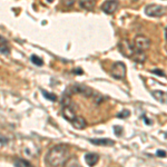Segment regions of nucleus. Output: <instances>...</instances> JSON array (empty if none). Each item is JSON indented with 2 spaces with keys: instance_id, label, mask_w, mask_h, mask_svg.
Listing matches in <instances>:
<instances>
[{
  "instance_id": "a211bd4d",
  "label": "nucleus",
  "mask_w": 167,
  "mask_h": 167,
  "mask_svg": "<svg viewBox=\"0 0 167 167\" xmlns=\"http://www.w3.org/2000/svg\"><path fill=\"white\" fill-rule=\"evenodd\" d=\"M153 73H155V75H158V76H162V77H165V73L163 70H159V69H154L153 70Z\"/></svg>"
},
{
  "instance_id": "aec40b11",
  "label": "nucleus",
  "mask_w": 167,
  "mask_h": 167,
  "mask_svg": "<svg viewBox=\"0 0 167 167\" xmlns=\"http://www.w3.org/2000/svg\"><path fill=\"white\" fill-rule=\"evenodd\" d=\"M157 156L166 157V153H165V150H157Z\"/></svg>"
},
{
  "instance_id": "4468645a",
  "label": "nucleus",
  "mask_w": 167,
  "mask_h": 167,
  "mask_svg": "<svg viewBox=\"0 0 167 167\" xmlns=\"http://www.w3.org/2000/svg\"><path fill=\"white\" fill-rule=\"evenodd\" d=\"M15 166L16 167H33L27 160H23V159H17L16 163H15Z\"/></svg>"
},
{
  "instance_id": "dca6fc26",
  "label": "nucleus",
  "mask_w": 167,
  "mask_h": 167,
  "mask_svg": "<svg viewBox=\"0 0 167 167\" xmlns=\"http://www.w3.org/2000/svg\"><path fill=\"white\" fill-rule=\"evenodd\" d=\"M41 93H42V95H43V96H45L47 99H49V100L55 102V100L57 99V97H56V96H55L53 94H49V93H47V92H46V90H43V89L41 90Z\"/></svg>"
},
{
  "instance_id": "f03ea898",
  "label": "nucleus",
  "mask_w": 167,
  "mask_h": 167,
  "mask_svg": "<svg viewBox=\"0 0 167 167\" xmlns=\"http://www.w3.org/2000/svg\"><path fill=\"white\" fill-rule=\"evenodd\" d=\"M119 50L127 58H129V59H132V60H134L138 63H143L146 60L145 52L137 50L135 46H133L128 40H123L119 43Z\"/></svg>"
},
{
  "instance_id": "20e7f679",
  "label": "nucleus",
  "mask_w": 167,
  "mask_h": 167,
  "mask_svg": "<svg viewBox=\"0 0 167 167\" xmlns=\"http://www.w3.org/2000/svg\"><path fill=\"white\" fill-rule=\"evenodd\" d=\"M165 12H166V8L156 3L148 5L145 8V13L149 17H162L165 15Z\"/></svg>"
},
{
  "instance_id": "9d476101",
  "label": "nucleus",
  "mask_w": 167,
  "mask_h": 167,
  "mask_svg": "<svg viewBox=\"0 0 167 167\" xmlns=\"http://www.w3.org/2000/svg\"><path fill=\"white\" fill-rule=\"evenodd\" d=\"M152 95L154 96V98L156 100L163 103V104H167V93L162 92V90H153Z\"/></svg>"
},
{
  "instance_id": "f8f14e48",
  "label": "nucleus",
  "mask_w": 167,
  "mask_h": 167,
  "mask_svg": "<svg viewBox=\"0 0 167 167\" xmlns=\"http://www.w3.org/2000/svg\"><path fill=\"white\" fill-rule=\"evenodd\" d=\"M63 167H83V166H81V164L79 163V160L76 157H71V158H69L65 163Z\"/></svg>"
},
{
  "instance_id": "7ed1b4c3",
  "label": "nucleus",
  "mask_w": 167,
  "mask_h": 167,
  "mask_svg": "<svg viewBox=\"0 0 167 167\" xmlns=\"http://www.w3.org/2000/svg\"><path fill=\"white\" fill-rule=\"evenodd\" d=\"M126 73H127L126 65L122 61H117L112 66L110 73L116 79H124L126 77Z\"/></svg>"
},
{
  "instance_id": "f257e3e1",
  "label": "nucleus",
  "mask_w": 167,
  "mask_h": 167,
  "mask_svg": "<svg viewBox=\"0 0 167 167\" xmlns=\"http://www.w3.org/2000/svg\"><path fill=\"white\" fill-rule=\"evenodd\" d=\"M70 149L65 144L56 145L48 150L45 157V162L50 167H59L65 165V163L70 158Z\"/></svg>"
},
{
  "instance_id": "423d86ee",
  "label": "nucleus",
  "mask_w": 167,
  "mask_h": 167,
  "mask_svg": "<svg viewBox=\"0 0 167 167\" xmlns=\"http://www.w3.org/2000/svg\"><path fill=\"white\" fill-rule=\"evenodd\" d=\"M117 8H118V2L117 1H106L103 3V6H102V9L104 11L105 13H107V15H112V13H114L116 10H117Z\"/></svg>"
},
{
  "instance_id": "412c9836",
  "label": "nucleus",
  "mask_w": 167,
  "mask_h": 167,
  "mask_svg": "<svg viewBox=\"0 0 167 167\" xmlns=\"http://www.w3.org/2000/svg\"><path fill=\"white\" fill-rule=\"evenodd\" d=\"M165 36H166V40H167V28H166V30H165Z\"/></svg>"
},
{
  "instance_id": "0eeeda50",
  "label": "nucleus",
  "mask_w": 167,
  "mask_h": 167,
  "mask_svg": "<svg viewBox=\"0 0 167 167\" xmlns=\"http://www.w3.org/2000/svg\"><path fill=\"white\" fill-rule=\"evenodd\" d=\"M63 116L67 119V120H69L70 123L73 122V119L77 117V115H76V113H75V110H73V107H70L69 105L68 106H63Z\"/></svg>"
},
{
  "instance_id": "2eb2a0df",
  "label": "nucleus",
  "mask_w": 167,
  "mask_h": 167,
  "mask_svg": "<svg viewBox=\"0 0 167 167\" xmlns=\"http://www.w3.org/2000/svg\"><path fill=\"white\" fill-rule=\"evenodd\" d=\"M30 59H31L32 63H35V65H37V66H41L42 63H43V61H42L41 58H39L38 56H35V55H33V56H31V58H30Z\"/></svg>"
},
{
  "instance_id": "9b49d317",
  "label": "nucleus",
  "mask_w": 167,
  "mask_h": 167,
  "mask_svg": "<svg viewBox=\"0 0 167 167\" xmlns=\"http://www.w3.org/2000/svg\"><path fill=\"white\" fill-rule=\"evenodd\" d=\"M71 124H73V127L77 128V129H84V128L87 126V123H86L85 118L81 117V116H77L73 122H71Z\"/></svg>"
},
{
  "instance_id": "ddd939ff",
  "label": "nucleus",
  "mask_w": 167,
  "mask_h": 167,
  "mask_svg": "<svg viewBox=\"0 0 167 167\" xmlns=\"http://www.w3.org/2000/svg\"><path fill=\"white\" fill-rule=\"evenodd\" d=\"M79 6L85 10H92L95 7V1H79Z\"/></svg>"
},
{
  "instance_id": "f3484780",
  "label": "nucleus",
  "mask_w": 167,
  "mask_h": 167,
  "mask_svg": "<svg viewBox=\"0 0 167 167\" xmlns=\"http://www.w3.org/2000/svg\"><path fill=\"white\" fill-rule=\"evenodd\" d=\"M0 51L3 52V53H8L9 52V49H8V47H7L6 43L5 45H0Z\"/></svg>"
},
{
  "instance_id": "6ab92c4d",
  "label": "nucleus",
  "mask_w": 167,
  "mask_h": 167,
  "mask_svg": "<svg viewBox=\"0 0 167 167\" xmlns=\"http://www.w3.org/2000/svg\"><path fill=\"white\" fill-rule=\"evenodd\" d=\"M129 115V112L128 110H124V112H122L120 114H118V117L119 118H125V116H128Z\"/></svg>"
},
{
  "instance_id": "39448f33",
  "label": "nucleus",
  "mask_w": 167,
  "mask_h": 167,
  "mask_svg": "<svg viewBox=\"0 0 167 167\" xmlns=\"http://www.w3.org/2000/svg\"><path fill=\"white\" fill-rule=\"evenodd\" d=\"M134 46L139 51H146L150 47V40L144 35H137L134 39Z\"/></svg>"
},
{
  "instance_id": "1a4fd4ad",
  "label": "nucleus",
  "mask_w": 167,
  "mask_h": 167,
  "mask_svg": "<svg viewBox=\"0 0 167 167\" xmlns=\"http://www.w3.org/2000/svg\"><path fill=\"white\" fill-rule=\"evenodd\" d=\"M90 142L95 145H99V146H114L115 142L108 138H97V139H90Z\"/></svg>"
},
{
  "instance_id": "6e6552de",
  "label": "nucleus",
  "mask_w": 167,
  "mask_h": 167,
  "mask_svg": "<svg viewBox=\"0 0 167 167\" xmlns=\"http://www.w3.org/2000/svg\"><path fill=\"white\" fill-rule=\"evenodd\" d=\"M85 160L87 163V165L90 167H94L95 165H97L98 160H99V156L95 153H87L85 155Z\"/></svg>"
}]
</instances>
